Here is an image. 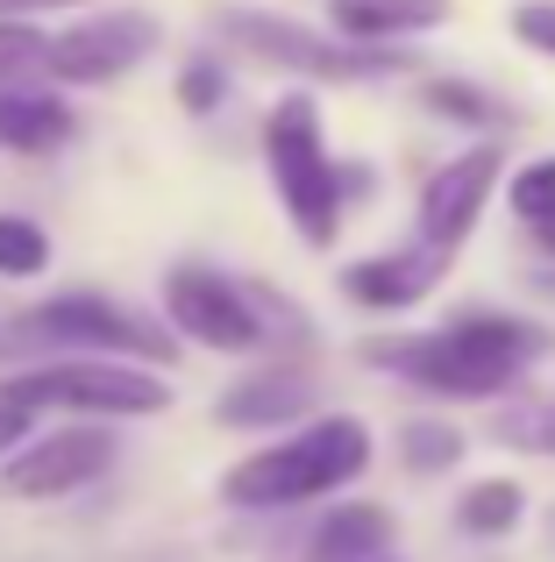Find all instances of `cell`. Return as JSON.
Returning <instances> with one entry per match:
<instances>
[{
    "mask_svg": "<svg viewBox=\"0 0 555 562\" xmlns=\"http://www.w3.org/2000/svg\"><path fill=\"white\" fill-rule=\"evenodd\" d=\"M499 441L555 456V398H548V406H513V413H499Z\"/></svg>",
    "mask_w": 555,
    "mask_h": 562,
    "instance_id": "21",
    "label": "cell"
},
{
    "mask_svg": "<svg viewBox=\"0 0 555 562\" xmlns=\"http://www.w3.org/2000/svg\"><path fill=\"white\" fill-rule=\"evenodd\" d=\"M165 43V22L150 8H86L79 22L50 29L43 43V79L65 86V93H93V86H114L143 65V57Z\"/></svg>",
    "mask_w": 555,
    "mask_h": 562,
    "instance_id": "6",
    "label": "cell"
},
{
    "mask_svg": "<svg viewBox=\"0 0 555 562\" xmlns=\"http://www.w3.org/2000/svg\"><path fill=\"white\" fill-rule=\"evenodd\" d=\"M428 100L442 114H456V122H477V128H485V122H499V128L513 122V114H506L491 93H477V86H463V79H428Z\"/></svg>",
    "mask_w": 555,
    "mask_h": 562,
    "instance_id": "19",
    "label": "cell"
},
{
    "mask_svg": "<svg viewBox=\"0 0 555 562\" xmlns=\"http://www.w3.org/2000/svg\"><path fill=\"white\" fill-rule=\"evenodd\" d=\"M222 100H228L222 57H185V71H179V108H185V114H214Z\"/></svg>",
    "mask_w": 555,
    "mask_h": 562,
    "instance_id": "20",
    "label": "cell"
},
{
    "mask_svg": "<svg viewBox=\"0 0 555 562\" xmlns=\"http://www.w3.org/2000/svg\"><path fill=\"white\" fill-rule=\"evenodd\" d=\"M363 463H371V435H363V420L328 413V420H314L306 435L278 441V449L242 456V463L222 477V498H228V506H242V513L306 506V498L342 492V484L356 477Z\"/></svg>",
    "mask_w": 555,
    "mask_h": 562,
    "instance_id": "3",
    "label": "cell"
},
{
    "mask_svg": "<svg viewBox=\"0 0 555 562\" xmlns=\"http://www.w3.org/2000/svg\"><path fill=\"white\" fill-rule=\"evenodd\" d=\"M449 257L456 249H434V243H414V249H392V257H363L342 271V292L356 306H414L442 285Z\"/></svg>",
    "mask_w": 555,
    "mask_h": 562,
    "instance_id": "12",
    "label": "cell"
},
{
    "mask_svg": "<svg viewBox=\"0 0 555 562\" xmlns=\"http://www.w3.org/2000/svg\"><path fill=\"white\" fill-rule=\"evenodd\" d=\"M43 43H50L43 22H14V14H0V79H43Z\"/></svg>",
    "mask_w": 555,
    "mask_h": 562,
    "instance_id": "18",
    "label": "cell"
},
{
    "mask_svg": "<svg viewBox=\"0 0 555 562\" xmlns=\"http://www.w3.org/2000/svg\"><path fill=\"white\" fill-rule=\"evenodd\" d=\"M371 562H392V555H371Z\"/></svg>",
    "mask_w": 555,
    "mask_h": 562,
    "instance_id": "28",
    "label": "cell"
},
{
    "mask_svg": "<svg viewBox=\"0 0 555 562\" xmlns=\"http://www.w3.org/2000/svg\"><path fill=\"white\" fill-rule=\"evenodd\" d=\"M165 328L179 342H200L214 357H250L271 342L264 292L236 285V278L207 271V263H171L165 271Z\"/></svg>",
    "mask_w": 555,
    "mask_h": 562,
    "instance_id": "7",
    "label": "cell"
},
{
    "mask_svg": "<svg viewBox=\"0 0 555 562\" xmlns=\"http://www.w3.org/2000/svg\"><path fill=\"white\" fill-rule=\"evenodd\" d=\"M306 406H314V384L299 371H264V378L228 384L222 406H214V420L222 427H285V420H299Z\"/></svg>",
    "mask_w": 555,
    "mask_h": 562,
    "instance_id": "13",
    "label": "cell"
},
{
    "mask_svg": "<svg viewBox=\"0 0 555 562\" xmlns=\"http://www.w3.org/2000/svg\"><path fill=\"white\" fill-rule=\"evenodd\" d=\"M513 36L528 43V50L555 57V0H520L513 8Z\"/></svg>",
    "mask_w": 555,
    "mask_h": 562,
    "instance_id": "24",
    "label": "cell"
},
{
    "mask_svg": "<svg viewBox=\"0 0 555 562\" xmlns=\"http://www.w3.org/2000/svg\"><path fill=\"white\" fill-rule=\"evenodd\" d=\"M542 349V328L528 321H506V314H463L449 321L442 335H420V342H371L363 357L385 363V371L428 384V392H449V398H491L506 392L520 371L534 363Z\"/></svg>",
    "mask_w": 555,
    "mask_h": 562,
    "instance_id": "1",
    "label": "cell"
},
{
    "mask_svg": "<svg viewBox=\"0 0 555 562\" xmlns=\"http://www.w3.org/2000/svg\"><path fill=\"white\" fill-rule=\"evenodd\" d=\"M0 398L36 420H150L171 406V384L157 363L128 357H36L0 371Z\"/></svg>",
    "mask_w": 555,
    "mask_h": 562,
    "instance_id": "2",
    "label": "cell"
},
{
    "mask_svg": "<svg viewBox=\"0 0 555 562\" xmlns=\"http://www.w3.org/2000/svg\"><path fill=\"white\" fill-rule=\"evenodd\" d=\"M8 335L22 357H128V363H157V371L179 357V335L143 321L136 306L107 300V292H50L29 314H14Z\"/></svg>",
    "mask_w": 555,
    "mask_h": 562,
    "instance_id": "4",
    "label": "cell"
},
{
    "mask_svg": "<svg viewBox=\"0 0 555 562\" xmlns=\"http://www.w3.org/2000/svg\"><path fill=\"white\" fill-rule=\"evenodd\" d=\"M534 228H542V249H555V214H542Z\"/></svg>",
    "mask_w": 555,
    "mask_h": 562,
    "instance_id": "27",
    "label": "cell"
},
{
    "mask_svg": "<svg viewBox=\"0 0 555 562\" xmlns=\"http://www.w3.org/2000/svg\"><path fill=\"white\" fill-rule=\"evenodd\" d=\"M456 456H463L456 427H406V463L414 470H449Z\"/></svg>",
    "mask_w": 555,
    "mask_h": 562,
    "instance_id": "23",
    "label": "cell"
},
{
    "mask_svg": "<svg viewBox=\"0 0 555 562\" xmlns=\"http://www.w3.org/2000/svg\"><path fill=\"white\" fill-rule=\"evenodd\" d=\"M264 157H271L278 200H285V214H292V235H299L306 249H328L335 228H342V171H335L328 136H320V108L306 93H292V100L271 108Z\"/></svg>",
    "mask_w": 555,
    "mask_h": 562,
    "instance_id": "5",
    "label": "cell"
},
{
    "mask_svg": "<svg viewBox=\"0 0 555 562\" xmlns=\"http://www.w3.org/2000/svg\"><path fill=\"white\" fill-rule=\"evenodd\" d=\"M385 549H392V513L385 506H335L292 555L299 562H371Z\"/></svg>",
    "mask_w": 555,
    "mask_h": 562,
    "instance_id": "14",
    "label": "cell"
},
{
    "mask_svg": "<svg viewBox=\"0 0 555 562\" xmlns=\"http://www.w3.org/2000/svg\"><path fill=\"white\" fill-rule=\"evenodd\" d=\"M328 22L356 43H385V36H414V29L449 22V0H328Z\"/></svg>",
    "mask_w": 555,
    "mask_h": 562,
    "instance_id": "15",
    "label": "cell"
},
{
    "mask_svg": "<svg viewBox=\"0 0 555 562\" xmlns=\"http://www.w3.org/2000/svg\"><path fill=\"white\" fill-rule=\"evenodd\" d=\"M71 8H93V0H0V14H14V22H43V14H71Z\"/></svg>",
    "mask_w": 555,
    "mask_h": 562,
    "instance_id": "26",
    "label": "cell"
},
{
    "mask_svg": "<svg viewBox=\"0 0 555 562\" xmlns=\"http://www.w3.org/2000/svg\"><path fill=\"white\" fill-rule=\"evenodd\" d=\"M36 427H43V420H36L29 406H8V398H0V456H14L29 435H36Z\"/></svg>",
    "mask_w": 555,
    "mask_h": 562,
    "instance_id": "25",
    "label": "cell"
},
{
    "mask_svg": "<svg viewBox=\"0 0 555 562\" xmlns=\"http://www.w3.org/2000/svg\"><path fill=\"white\" fill-rule=\"evenodd\" d=\"M228 43L257 57V65H278V71H299V79H371V71H399L406 57L399 50H371V43H328L314 36L306 22L292 14H271V8H222L214 14Z\"/></svg>",
    "mask_w": 555,
    "mask_h": 562,
    "instance_id": "9",
    "label": "cell"
},
{
    "mask_svg": "<svg viewBox=\"0 0 555 562\" xmlns=\"http://www.w3.org/2000/svg\"><path fill=\"white\" fill-rule=\"evenodd\" d=\"M50 228H43L36 214H14V206H0V285H29V278L50 271Z\"/></svg>",
    "mask_w": 555,
    "mask_h": 562,
    "instance_id": "16",
    "label": "cell"
},
{
    "mask_svg": "<svg viewBox=\"0 0 555 562\" xmlns=\"http://www.w3.org/2000/svg\"><path fill=\"white\" fill-rule=\"evenodd\" d=\"M456 520L471 527V535H513V527H520V484L513 477L471 484V492H463V506H456Z\"/></svg>",
    "mask_w": 555,
    "mask_h": 562,
    "instance_id": "17",
    "label": "cell"
},
{
    "mask_svg": "<svg viewBox=\"0 0 555 562\" xmlns=\"http://www.w3.org/2000/svg\"><path fill=\"white\" fill-rule=\"evenodd\" d=\"M79 136V108L50 79H0V150L8 157H57Z\"/></svg>",
    "mask_w": 555,
    "mask_h": 562,
    "instance_id": "10",
    "label": "cell"
},
{
    "mask_svg": "<svg viewBox=\"0 0 555 562\" xmlns=\"http://www.w3.org/2000/svg\"><path fill=\"white\" fill-rule=\"evenodd\" d=\"M491 186H499V150H471V157H456V165H442L420 186V243L456 249L463 235L477 228Z\"/></svg>",
    "mask_w": 555,
    "mask_h": 562,
    "instance_id": "11",
    "label": "cell"
},
{
    "mask_svg": "<svg viewBox=\"0 0 555 562\" xmlns=\"http://www.w3.org/2000/svg\"><path fill=\"white\" fill-rule=\"evenodd\" d=\"M513 214H520V221L555 214V157H534V165L513 179Z\"/></svg>",
    "mask_w": 555,
    "mask_h": 562,
    "instance_id": "22",
    "label": "cell"
},
{
    "mask_svg": "<svg viewBox=\"0 0 555 562\" xmlns=\"http://www.w3.org/2000/svg\"><path fill=\"white\" fill-rule=\"evenodd\" d=\"M114 470V420H57L36 427L14 456H0V498L8 506H57Z\"/></svg>",
    "mask_w": 555,
    "mask_h": 562,
    "instance_id": "8",
    "label": "cell"
}]
</instances>
